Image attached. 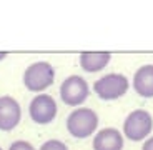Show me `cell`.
<instances>
[{
	"instance_id": "obj_8",
	"label": "cell",
	"mask_w": 153,
	"mask_h": 150,
	"mask_svg": "<svg viewBox=\"0 0 153 150\" xmlns=\"http://www.w3.org/2000/svg\"><path fill=\"white\" fill-rule=\"evenodd\" d=\"M123 135L118 128H102L93 139V150H122Z\"/></svg>"
},
{
	"instance_id": "obj_3",
	"label": "cell",
	"mask_w": 153,
	"mask_h": 150,
	"mask_svg": "<svg viewBox=\"0 0 153 150\" xmlns=\"http://www.w3.org/2000/svg\"><path fill=\"white\" fill-rule=\"evenodd\" d=\"M153 128V117L150 115V112L138 108L133 110L126 115L125 122H123V135L126 139L133 140V142H140L145 140L150 135Z\"/></svg>"
},
{
	"instance_id": "obj_7",
	"label": "cell",
	"mask_w": 153,
	"mask_h": 150,
	"mask_svg": "<svg viewBox=\"0 0 153 150\" xmlns=\"http://www.w3.org/2000/svg\"><path fill=\"white\" fill-rule=\"evenodd\" d=\"M20 119H22V108L19 102L10 95L0 97V130H13L19 125Z\"/></svg>"
},
{
	"instance_id": "obj_12",
	"label": "cell",
	"mask_w": 153,
	"mask_h": 150,
	"mask_svg": "<svg viewBox=\"0 0 153 150\" xmlns=\"http://www.w3.org/2000/svg\"><path fill=\"white\" fill-rule=\"evenodd\" d=\"M8 150H35V149L30 142H27V140H17V142H13L8 147Z\"/></svg>"
},
{
	"instance_id": "obj_5",
	"label": "cell",
	"mask_w": 153,
	"mask_h": 150,
	"mask_svg": "<svg viewBox=\"0 0 153 150\" xmlns=\"http://www.w3.org/2000/svg\"><path fill=\"white\" fill-rule=\"evenodd\" d=\"M88 84L80 75H70L60 85V99L70 107H78L88 99Z\"/></svg>"
},
{
	"instance_id": "obj_1",
	"label": "cell",
	"mask_w": 153,
	"mask_h": 150,
	"mask_svg": "<svg viewBox=\"0 0 153 150\" xmlns=\"http://www.w3.org/2000/svg\"><path fill=\"white\" fill-rule=\"evenodd\" d=\"M97 127H98V115L92 108L80 107L67 117V130L75 139H87L93 135Z\"/></svg>"
},
{
	"instance_id": "obj_6",
	"label": "cell",
	"mask_w": 153,
	"mask_h": 150,
	"mask_svg": "<svg viewBox=\"0 0 153 150\" xmlns=\"http://www.w3.org/2000/svg\"><path fill=\"white\" fill-rule=\"evenodd\" d=\"M28 113L35 123L47 125L53 122V119L57 117V102L53 100V97L47 93H38L35 99H32L28 105Z\"/></svg>"
},
{
	"instance_id": "obj_9",
	"label": "cell",
	"mask_w": 153,
	"mask_h": 150,
	"mask_svg": "<svg viewBox=\"0 0 153 150\" xmlns=\"http://www.w3.org/2000/svg\"><path fill=\"white\" fill-rule=\"evenodd\" d=\"M133 89L143 99H153V65H142L135 72Z\"/></svg>"
},
{
	"instance_id": "obj_2",
	"label": "cell",
	"mask_w": 153,
	"mask_h": 150,
	"mask_svg": "<svg viewBox=\"0 0 153 150\" xmlns=\"http://www.w3.org/2000/svg\"><path fill=\"white\" fill-rule=\"evenodd\" d=\"M55 80V69L48 62H35L23 72V85L30 92H43Z\"/></svg>"
},
{
	"instance_id": "obj_4",
	"label": "cell",
	"mask_w": 153,
	"mask_h": 150,
	"mask_svg": "<svg viewBox=\"0 0 153 150\" xmlns=\"http://www.w3.org/2000/svg\"><path fill=\"white\" fill-rule=\"evenodd\" d=\"M130 84L123 73H107L93 84V92L102 100H117L123 97Z\"/></svg>"
},
{
	"instance_id": "obj_10",
	"label": "cell",
	"mask_w": 153,
	"mask_h": 150,
	"mask_svg": "<svg viewBox=\"0 0 153 150\" xmlns=\"http://www.w3.org/2000/svg\"><path fill=\"white\" fill-rule=\"evenodd\" d=\"M111 55L108 52H83L80 54V67L85 72L95 73L103 70L110 63Z\"/></svg>"
},
{
	"instance_id": "obj_15",
	"label": "cell",
	"mask_w": 153,
	"mask_h": 150,
	"mask_svg": "<svg viewBox=\"0 0 153 150\" xmlns=\"http://www.w3.org/2000/svg\"><path fill=\"white\" fill-rule=\"evenodd\" d=\"M0 150H2V147H0Z\"/></svg>"
},
{
	"instance_id": "obj_14",
	"label": "cell",
	"mask_w": 153,
	"mask_h": 150,
	"mask_svg": "<svg viewBox=\"0 0 153 150\" xmlns=\"http://www.w3.org/2000/svg\"><path fill=\"white\" fill-rule=\"evenodd\" d=\"M5 57H7V52H0V60H4Z\"/></svg>"
},
{
	"instance_id": "obj_11",
	"label": "cell",
	"mask_w": 153,
	"mask_h": 150,
	"mask_svg": "<svg viewBox=\"0 0 153 150\" xmlns=\"http://www.w3.org/2000/svg\"><path fill=\"white\" fill-rule=\"evenodd\" d=\"M40 150H68V147L62 142V140L52 139V140H47V142H43L42 147H40Z\"/></svg>"
},
{
	"instance_id": "obj_13",
	"label": "cell",
	"mask_w": 153,
	"mask_h": 150,
	"mask_svg": "<svg viewBox=\"0 0 153 150\" xmlns=\"http://www.w3.org/2000/svg\"><path fill=\"white\" fill-rule=\"evenodd\" d=\"M142 150H153V137H150V139L145 140V143H143Z\"/></svg>"
}]
</instances>
